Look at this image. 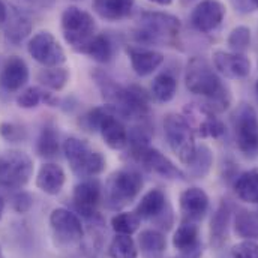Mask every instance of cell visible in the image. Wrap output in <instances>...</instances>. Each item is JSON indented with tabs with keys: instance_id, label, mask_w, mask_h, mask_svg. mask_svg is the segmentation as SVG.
Instances as JSON below:
<instances>
[{
	"instance_id": "cb8c5ba5",
	"label": "cell",
	"mask_w": 258,
	"mask_h": 258,
	"mask_svg": "<svg viewBox=\"0 0 258 258\" xmlns=\"http://www.w3.org/2000/svg\"><path fill=\"white\" fill-rule=\"evenodd\" d=\"M135 0H93V9L95 12L108 21H119L126 18Z\"/></svg>"
},
{
	"instance_id": "ee69618b",
	"label": "cell",
	"mask_w": 258,
	"mask_h": 258,
	"mask_svg": "<svg viewBox=\"0 0 258 258\" xmlns=\"http://www.w3.org/2000/svg\"><path fill=\"white\" fill-rule=\"evenodd\" d=\"M155 5H159V6H170L173 3V0H149Z\"/></svg>"
},
{
	"instance_id": "f6af8a7d",
	"label": "cell",
	"mask_w": 258,
	"mask_h": 258,
	"mask_svg": "<svg viewBox=\"0 0 258 258\" xmlns=\"http://www.w3.org/2000/svg\"><path fill=\"white\" fill-rule=\"evenodd\" d=\"M3 210H5V200H3V197L0 195V219H2V216H3Z\"/></svg>"
},
{
	"instance_id": "7c38bea8",
	"label": "cell",
	"mask_w": 258,
	"mask_h": 258,
	"mask_svg": "<svg viewBox=\"0 0 258 258\" xmlns=\"http://www.w3.org/2000/svg\"><path fill=\"white\" fill-rule=\"evenodd\" d=\"M50 227L60 245L78 243L84 236V228L78 215L63 207H57L51 212Z\"/></svg>"
},
{
	"instance_id": "2e32d148",
	"label": "cell",
	"mask_w": 258,
	"mask_h": 258,
	"mask_svg": "<svg viewBox=\"0 0 258 258\" xmlns=\"http://www.w3.org/2000/svg\"><path fill=\"white\" fill-rule=\"evenodd\" d=\"M212 57L215 69L227 78L243 80L251 74V60L243 53L218 50Z\"/></svg>"
},
{
	"instance_id": "d590c367",
	"label": "cell",
	"mask_w": 258,
	"mask_h": 258,
	"mask_svg": "<svg viewBox=\"0 0 258 258\" xmlns=\"http://www.w3.org/2000/svg\"><path fill=\"white\" fill-rule=\"evenodd\" d=\"M141 219L137 216L135 212H122L113 216L111 219V227L116 231V234H125V236H132L138 227H140Z\"/></svg>"
},
{
	"instance_id": "b9f144b4",
	"label": "cell",
	"mask_w": 258,
	"mask_h": 258,
	"mask_svg": "<svg viewBox=\"0 0 258 258\" xmlns=\"http://www.w3.org/2000/svg\"><path fill=\"white\" fill-rule=\"evenodd\" d=\"M236 12H240V14H249L252 11H255V6L252 3V0H231Z\"/></svg>"
},
{
	"instance_id": "5bb4252c",
	"label": "cell",
	"mask_w": 258,
	"mask_h": 258,
	"mask_svg": "<svg viewBox=\"0 0 258 258\" xmlns=\"http://www.w3.org/2000/svg\"><path fill=\"white\" fill-rule=\"evenodd\" d=\"M72 201L77 212L84 218H92L98 212L102 201V188L96 179H86L80 182L72 192Z\"/></svg>"
},
{
	"instance_id": "5b68a950",
	"label": "cell",
	"mask_w": 258,
	"mask_h": 258,
	"mask_svg": "<svg viewBox=\"0 0 258 258\" xmlns=\"http://www.w3.org/2000/svg\"><path fill=\"white\" fill-rule=\"evenodd\" d=\"M60 26L64 41L77 53H81L83 48L98 35L96 21L92 14L77 6H68L64 9Z\"/></svg>"
},
{
	"instance_id": "52a82bcc",
	"label": "cell",
	"mask_w": 258,
	"mask_h": 258,
	"mask_svg": "<svg viewBox=\"0 0 258 258\" xmlns=\"http://www.w3.org/2000/svg\"><path fill=\"white\" fill-rule=\"evenodd\" d=\"M143 188V177L138 171L123 168L114 171L107 183L105 191H102V198L108 209L117 210L128 206L131 201L140 194Z\"/></svg>"
},
{
	"instance_id": "6da1fadb",
	"label": "cell",
	"mask_w": 258,
	"mask_h": 258,
	"mask_svg": "<svg viewBox=\"0 0 258 258\" xmlns=\"http://www.w3.org/2000/svg\"><path fill=\"white\" fill-rule=\"evenodd\" d=\"M93 78L107 102V107H110L117 116H123L126 119H144L149 114V101L141 89L135 86H120L102 71H96Z\"/></svg>"
},
{
	"instance_id": "484cf974",
	"label": "cell",
	"mask_w": 258,
	"mask_h": 258,
	"mask_svg": "<svg viewBox=\"0 0 258 258\" xmlns=\"http://www.w3.org/2000/svg\"><path fill=\"white\" fill-rule=\"evenodd\" d=\"M167 240L158 230H144L138 237V249L144 258H162Z\"/></svg>"
},
{
	"instance_id": "e575fe53",
	"label": "cell",
	"mask_w": 258,
	"mask_h": 258,
	"mask_svg": "<svg viewBox=\"0 0 258 258\" xmlns=\"http://www.w3.org/2000/svg\"><path fill=\"white\" fill-rule=\"evenodd\" d=\"M203 120L197 125V134L203 138H219L224 132H225V126L224 123L215 117L213 111L209 110L204 105V113H203Z\"/></svg>"
},
{
	"instance_id": "e0dca14e",
	"label": "cell",
	"mask_w": 258,
	"mask_h": 258,
	"mask_svg": "<svg viewBox=\"0 0 258 258\" xmlns=\"http://www.w3.org/2000/svg\"><path fill=\"white\" fill-rule=\"evenodd\" d=\"M29 77L27 63L18 56H11L2 66L0 86L8 92H18L27 84Z\"/></svg>"
},
{
	"instance_id": "bcb514c9",
	"label": "cell",
	"mask_w": 258,
	"mask_h": 258,
	"mask_svg": "<svg viewBox=\"0 0 258 258\" xmlns=\"http://www.w3.org/2000/svg\"><path fill=\"white\" fill-rule=\"evenodd\" d=\"M36 2H41L42 5H45V6H47V0H36ZM50 2H53V0H50Z\"/></svg>"
},
{
	"instance_id": "60d3db41",
	"label": "cell",
	"mask_w": 258,
	"mask_h": 258,
	"mask_svg": "<svg viewBox=\"0 0 258 258\" xmlns=\"http://www.w3.org/2000/svg\"><path fill=\"white\" fill-rule=\"evenodd\" d=\"M33 207V197L29 192H17L12 197V209L17 213H27Z\"/></svg>"
},
{
	"instance_id": "836d02e7",
	"label": "cell",
	"mask_w": 258,
	"mask_h": 258,
	"mask_svg": "<svg viewBox=\"0 0 258 258\" xmlns=\"http://www.w3.org/2000/svg\"><path fill=\"white\" fill-rule=\"evenodd\" d=\"M108 255L111 258H137L138 248L131 236L116 234L108 246Z\"/></svg>"
},
{
	"instance_id": "83f0119b",
	"label": "cell",
	"mask_w": 258,
	"mask_h": 258,
	"mask_svg": "<svg viewBox=\"0 0 258 258\" xmlns=\"http://www.w3.org/2000/svg\"><path fill=\"white\" fill-rule=\"evenodd\" d=\"M81 54L89 56L90 59H93L98 63H108L113 59L114 54V48L111 41L108 39V36L105 35H96L81 51Z\"/></svg>"
},
{
	"instance_id": "d6986e66",
	"label": "cell",
	"mask_w": 258,
	"mask_h": 258,
	"mask_svg": "<svg viewBox=\"0 0 258 258\" xmlns=\"http://www.w3.org/2000/svg\"><path fill=\"white\" fill-rule=\"evenodd\" d=\"M180 210L183 213V221L197 222L209 210V197L201 188H188L180 195Z\"/></svg>"
},
{
	"instance_id": "603a6c76",
	"label": "cell",
	"mask_w": 258,
	"mask_h": 258,
	"mask_svg": "<svg viewBox=\"0 0 258 258\" xmlns=\"http://www.w3.org/2000/svg\"><path fill=\"white\" fill-rule=\"evenodd\" d=\"M167 206V197L158 188H153L144 194L135 209L140 219H155L162 215Z\"/></svg>"
},
{
	"instance_id": "8d00e7d4",
	"label": "cell",
	"mask_w": 258,
	"mask_h": 258,
	"mask_svg": "<svg viewBox=\"0 0 258 258\" xmlns=\"http://www.w3.org/2000/svg\"><path fill=\"white\" fill-rule=\"evenodd\" d=\"M212 164H213L212 150L207 146L203 144V146H198L197 147V152H195L192 162L188 167L191 168V173H192L195 177H204L209 173Z\"/></svg>"
},
{
	"instance_id": "f35d334b",
	"label": "cell",
	"mask_w": 258,
	"mask_h": 258,
	"mask_svg": "<svg viewBox=\"0 0 258 258\" xmlns=\"http://www.w3.org/2000/svg\"><path fill=\"white\" fill-rule=\"evenodd\" d=\"M0 135L9 143H20L26 138V131L14 122H3L0 123Z\"/></svg>"
},
{
	"instance_id": "7dc6e473",
	"label": "cell",
	"mask_w": 258,
	"mask_h": 258,
	"mask_svg": "<svg viewBox=\"0 0 258 258\" xmlns=\"http://www.w3.org/2000/svg\"><path fill=\"white\" fill-rule=\"evenodd\" d=\"M252 3H254V6H255V9H258V0H252Z\"/></svg>"
},
{
	"instance_id": "c3c4849f",
	"label": "cell",
	"mask_w": 258,
	"mask_h": 258,
	"mask_svg": "<svg viewBox=\"0 0 258 258\" xmlns=\"http://www.w3.org/2000/svg\"><path fill=\"white\" fill-rule=\"evenodd\" d=\"M0 258H3V254H2V248H0Z\"/></svg>"
},
{
	"instance_id": "f1b7e54d",
	"label": "cell",
	"mask_w": 258,
	"mask_h": 258,
	"mask_svg": "<svg viewBox=\"0 0 258 258\" xmlns=\"http://www.w3.org/2000/svg\"><path fill=\"white\" fill-rule=\"evenodd\" d=\"M39 104L56 107L57 105V99L51 93L45 92L42 87H27L26 90H23L17 96V105L20 108L30 110V108L38 107Z\"/></svg>"
},
{
	"instance_id": "7402d4cb",
	"label": "cell",
	"mask_w": 258,
	"mask_h": 258,
	"mask_svg": "<svg viewBox=\"0 0 258 258\" xmlns=\"http://www.w3.org/2000/svg\"><path fill=\"white\" fill-rule=\"evenodd\" d=\"M173 246L180 254H189L195 251H203L200 243V230L198 225L191 221H183L173 236Z\"/></svg>"
},
{
	"instance_id": "4dcf8cb0",
	"label": "cell",
	"mask_w": 258,
	"mask_h": 258,
	"mask_svg": "<svg viewBox=\"0 0 258 258\" xmlns=\"http://www.w3.org/2000/svg\"><path fill=\"white\" fill-rule=\"evenodd\" d=\"M234 231L243 240H258V215L249 210H239L234 218Z\"/></svg>"
},
{
	"instance_id": "681fc988",
	"label": "cell",
	"mask_w": 258,
	"mask_h": 258,
	"mask_svg": "<svg viewBox=\"0 0 258 258\" xmlns=\"http://www.w3.org/2000/svg\"><path fill=\"white\" fill-rule=\"evenodd\" d=\"M255 89H257V93H258V81H257V84H255Z\"/></svg>"
},
{
	"instance_id": "30bf717a",
	"label": "cell",
	"mask_w": 258,
	"mask_h": 258,
	"mask_svg": "<svg viewBox=\"0 0 258 258\" xmlns=\"http://www.w3.org/2000/svg\"><path fill=\"white\" fill-rule=\"evenodd\" d=\"M236 143L249 159L258 158V114L251 105H243L236 114Z\"/></svg>"
},
{
	"instance_id": "ac0fdd59",
	"label": "cell",
	"mask_w": 258,
	"mask_h": 258,
	"mask_svg": "<svg viewBox=\"0 0 258 258\" xmlns=\"http://www.w3.org/2000/svg\"><path fill=\"white\" fill-rule=\"evenodd\" d=\"M126 53L134 72L140 77H147L153 74L164 63V54L156 50L144 47H129Z\"/></svg>"
},
{
	"instance_id": "44dd1931",
	"label": "cell",
	"mask_w": 258,
	"mask_h": 258,
	"mask_svg": "<svg viewBox=\"0 0 258 258\" xmlns=\"http://www.w3.org/2000/svg\"><path fill=\"white\" fill-rule=\"evenodd\" d=\"M231 218V206L228 201H222L216 212L213 213L210 222V243L213 248L219 249L228 239V227Z\"/></svg>"
},
{
	"instance_id": "3957f363",
	"label": "cell",
	"mask_w": 258,
	"mask_h": 258,
	"mask_svg": "<svg viewBox=\"0 0 258 258\" xmlns=\"http://www.w3.org/2000/svg\"><path fill=\"white\" fill-rule=\"evenodd\" d=\"M180 20L167 12L144 11L138 17L134 38L147 45H176L180 35Z\"/></svg>"
},
{
	"instance_id": "8fae6325",
	"label": "cell",
	"mask_w": 258,
	"mask_h": 258,
	"mask_svg": "<svg viewBox=\"0 0 258 258\" xmlns=\"http://www.w3.org/2000/svg\"><path fill=\"white\" fill-rule=\"evenodd\" d=\"M27 51L33 60L44 68L62 66L66 62V53L60 42L48 30L38 32L27 44Z\"/></svg>"
},
{
	"instance_id": "7bdbcfd3",
	"label": "cell",
	"mask_w": 258,
	"mask_h": 258,
	"mask_svg": "<svg viewBox=\"0 0 258 258\" xmlns=\"http://www.w3.org/2000/svg\"><path fill=\"white\" fill-rule=\"evenodd\" d=\"M8 18V8L6 5L0 0V24H3Z\"/></svg>"
},
{
	"instance_id": "ffe728a7",
	"label": "cell",
	"mask_w": 258,
	"mask_h": 258,
	"mask_svg": "<svg viewBox=\"0 0 258 258\" xmlns=\"http://www.w3.org/2000/svg\"><path fill=\"white\" fill-rule=\"evenodd\" d=\"M66 174L63 168L54 162L42 164L36 174V186L47 195H57L63 189Z\"/></svg>"
},
{
	"instance_id": "8992f818",
	"label": "cell",
	"mask_w": 258,
	"mask_h": 258,
	"mask_svg": "<svg viewBox=\"0 0 258 258\" xmlns=\"http://www.w3.org/2000/svg\"><path fill=\"white\" fill-rule=\"evenodd\" d=\"M164 134L170 149L179 158V161L185 165H189L195 156L197 144L195 132L188 119L177 113L167 114L164 119Z\"/></svg>"
},
{
	"instance_id": "4316f807",
	"label": "cell",
	"mask_w": 258,
	"mask_h": 258,
	"mask_svg": "<svg viewBox=\"0 0 258 258\" xmlns=\"http://www.w3.org/2000/svg\"><path fill=\"white\" fill-rule=\"evenodd\" d=\"M234 191L237 197L251 204H258V170H249L242 173L234 182Z\"/></svg>"
},
{
	"instance_id": "4fadbf2b",
	"label": "cell",
	"mask_w": 258,
	"mask_h": 258,
	"mask_svg": "<svg viewBox=\"0 0 258 258\" xmlns=\"http://www.w3.org/2000/svg\"><path fill=\"white\" fill-rule=\"evenodd\" d=\"M132 155L147 171H150L153 174H158V176H161L164 179H170V180H185L186 179V174L177 165H174L173 161H170L164 153H161L156 149H152L147 146V147L132 152Z\"/></svg>"
},
{
	"instance_id": "ba28073f",
	"label": "cell",
	"mask_w": 258,
	"mask_h": 258,
	"mask_svg": "<svg viewBox=\"0 0 258 258\" xmlns=\"http://www.w3.org/2000/svg\"><path fill=\"white\" fill-rule=\"evenodd\" d=\"M84 120L89 128L98 129L101 132L102 140L110 149L122 150L128 146V131L110 107L104 105L90 110L84 116Z\"/></svg>"
},
{
	"instance_id": "7a4b0ae2",
	"label": "cell",
	"mask_w": 258,
	"mask_h": 258,
	"mask_svg": "<svg viewBox=\"0 0 258 258\" xmlns=\"http://www.w3.org/2000/svg\"><path fill=\"white\" fill-rule=\"evenodd\" d=\"M185 83L189 92L206 98L210 102L212 111L227 110L230 105V95L221 81L219 75L210 63L203 57H192L186 64Z\"/></svg>"
},
{
	"instance_id": "d6a6232c",
	"label": "cell",
	"mask_w": 258,
	"mask_h": 258,
	"mask_svg": "<svg viewBox=\"0 0 258 258\" xmlns=\"http://www.w3.org/2000/svg\"><path fill=\"white\" fill-rule=\"evenodd\" d=\"M59 134L54 128H44L36 141V152L41 158L51 159L59 153Z\"/></svg>"
},
{
	"instance_id": "1f68e13d",
	"label": "cell",
	"mask_w": 258,
	"mask_h": 258,
	"mask_svg": "<svg viewBox=\"0 0 258 258\" xmlns=\"http://www.w3.org/2000/svg\"><path fill=\"white\" fill-rule=\"evenodd\" d=\"M41 86L47 87L53 92H60L69 81V71L62 66L54 68H44L36 75Z\"/></svg>"
},
{
	"instance_id": "9a60e30c",
	"label": "cell",
	"mask_w": 258,
	"mask_h": 258,
	"mask_svg": "<svg viewBox=\"0 0 258 258\" xmlns=\"http://www.w3.org/2000/svg\"><path fill=\"white\" fill-rule=\"evenodd\" d=\"M225 17V6L219 0H201L191 12V24L195 30L209 33L215 30Z\"/></svg>"
},
{
	"instance_id": "277c9868",
	"label": "cell",
	"mask_w": 258,
	"mask_h": 258,
	"mask_svg": "<svg viewBox=\"0 0 258 258\" xmlns=\"http://www.w3.org/2000/svg\"><path fill=\"white\" fill-rule=\"evenodd\" d=\"M63 153L71 170L78 177L92 179L105 170V158L86 140L69 137L63 143Z\"/></svg>"
},
{
	"instance_id": "d4e9b609",
	"label": "cell",
	"mask_w": 258,
	"mask_h": 258,
	"mask_svg": "<svg viewBox=\"0 0 258 258\" xmlns=\"http://www.w3.org/2000/svg\"><path fill=\"white\" fill-rule=\"evenodd\" d=\"M3 32L8 41H11L12 44H20L32 32V23L23 12L15 9L12 15L8 17L3 23Z\"/></svg>"
},
{
	"instance_id": "9c48e42d",
	"label": "cell",
	"mask_w": 258,
	"mask_h": 258,
	"mask_svg": "<svg viewBox=\"0 0 258 258\" xmlns=\"http://www.w3.org/2000/svg\"><path fill=\"white\" fill-rule=\"evenodd\" d=\"M33 173L32 158L21 150H8L0 155V186L6 189L24 188Z\"/></svg>"
},
{
	"instance_id": "f546056e",
	"label": "cell",
	"mask_w": 258,
	"mask_h": 258,
	"mask_svg": "<svg viewBox=\"0 0 258 258\" xmlns=\"http://www.w3.org/2000/svg\"><path fill=\"white\" fill-rule=\"evenodd\" d=\"M176 92H177V81L168 72H164V74H159L158 77H155L152 87H150L152 96L158 102H162V104L170 102L176 96Z\"/></svg>"
},
{
	"instance_id": "74e56055",
	"label": "cell",
	"mask_w": 258,
	"mask_h": 258,
	"mask_svg": "<svg viewBox=\"0 0 258 258\" xmlns=\"http://www.w3.org/2000/svg\"><path fill=\"white\" fill-rule=\"evenodd\" d=\"M228 47L234 53H243L251 45V30L246 26H237L231 30L227 39Z\"/></svg>"
},
{
	"instance_id": "ab89813d",
	"label": "cell",
	"mask_w": 258,
	"mask_h": 258,
	"mask_svg": "<svg viewBox=\"0 0 258 258\" xmlns=\"http://www.w3.org/2000/svg\"><path fill=\"white\" fill-rule=\"evenodd\" d=\"M233 258H258V243L255 240H242L231 249Z\"/></svg>"
}]
</instances>
